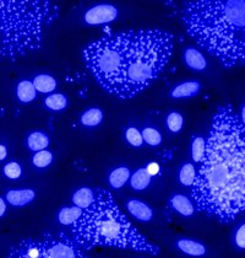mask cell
I'll return each instance as SVG.
<instances>
[{"mask_svg":"<svg viewBox=\"0 0 245 258\" xmlns=\"http://www.w3.org/2000/svg\"><path fill=\"white\" fill-rule=\"evenodd\" d=\"M202 84L200 80L189 79L180 81L169 90L168 96L173 100H184L191 99V97L197 96L201 92Z\"/></svg>","mask_w":245,"mask_h":258,"instance_id":"obj_15","label":"cell"},{"mask_svg":"<svg viewBox=\"0 0 245 258\" xmlns=\"http://www.w3.org/2000/svg\"><path fill=\"white\" fill-rule=\"evenodd\" d=\"M9 156V148L4 143H0V162L5 161Z\"/></svg>","mask_w":245,"mask_h":258,"instance_id":"obj_33","label":"cell"},{"mask_svg":"<svg viewBox=\"0 0 245 258\" xmlns=\"http://www.w3.org/2000/svg\"><path fill=\"white\" fill-rule=\"evenodd\" d=\"M7 258H51V256L43 237H29L14 246Z\"/></svg>","mask_w":245,"mask_h":258,"instance_id":"obj_10","label":"cell"},{"mask_svg":"<svg viewBox=\"0 0 245 258\" xmlns=\"http://www.w3.org/2000/svg\"><path fill=\"white\" fill-rule=\"evenodd\" d=\"M7 212H8V203L5 202L4 197H2V196H0V219L5 217Z\"/></svg>","mask_w":245,"mask_h":258,"instance_id":"obj_34","label":"cell"},{"mask_svg":"<svg viewBox=\"0 0 245 258\" xmlns=\"http://www.w3.org/2000/svg\"><path fill=\"white\" fill-rule=\"evenodd\" d=\"M167 246L184 258H227V249L205 238L174 234L167 237Z\"/></svg>","mask_w":245,"mask_h":258,"instance_id":"obj_6","label":"cell"},{"mask_svg":"<svg viewBox=\"0 0 245 258\" xmlns=\"http://www.w3.org/2000/svg\"><path fill=\"white\" fill-rule=\"evenodd\" d=\"M15 95L16 99L22 105H29L37 99V91L33 86L32 80L30 79H22L19 81L15 88Z\"/></svg>","mask_w":245,"mask_h":258,"instance_id":"obj_25","label":"cell"},{"mask_svg":"<svg viewBox=\"0 0 245 258\" xmlns=\"http://www.w3.org/2000/svg\"><path fill=\"white\" fill-rule=\"evenodd\" d=\"M229 226L225 240L227 253L236 258H245V213L234 219Z\"/></svg>","mask_w":245,"mask_h":258,"instance_id":"obj_9","label":"cell"},{"mask_svg":"<svg viewBox=\"0 0 245 258\" xmlns=\"http://www.w3.org/2000/svg\"><path fill=\"white\" fill-rule=\"evenodd\" d=\"M197 170H199V167L194 165L190 160L182 162L177 170V181L180 184V187L186 189L193 188L197 177Z\"/></svg>","mask_w":245,"mask_h":258,"instance_id":"obj_19","label":"cell"},{"mask_svg":"<svg viewBox=\"0 0 245 258\" xmlns=\"http://www.w3.org/2000/svg\"><path fill=\"white\" fill-rule=\"evenodd\" d=\"M235 113L236 116H238L239 120H240V122L245 125V95L241 97V100L239 101V105H238V108L235 109Z\"/></svg>","mask_w":245,"mask_h":258,"instance_id":"obj_32","label":"cell"},{"mask_svg":"<svg viewBox=\"0 0 245 258\" xmlns=\"http://www.w3.org/2000/svg\"><path fill=\"white\" fill-rule=\"evenodd\" d=\"M121 138L122 142L133 149H141L145 147L141 128H139L135 124H129L122 128Z\"/></svg>","mask_w":245,"mask_h":258,"instance_id":"obj_27","label":"cell"},{"mask_svg":"<svg viewBox=\"0 0 245 258\" xmlns=\"http://www.w3.org/2000/svg\"><path fill=\"white\" fill-rule=\"evenodd\" d=\"M104 120V112L98 106H91L83 109L80 114L79 122L83 128L94 129L102 124Z\"/></svg>","mask_w":245,"mask_h":258,"instance_id":"obj_23","label":"cell"},{"mask_svg":"<svg viewBox=\"0 0 245 258\" xmlns=\"http://www.w3.org/2000/svg\"><path fill=\"white\" fill-rule=\"evenodd\" d=\"M182 21L199 48L219 66L245 67V0L186 2Z\"/></svg>","mask_w":245,"mask_h":258,"instance_id":"obj_3","label":"cell"},{"mask_svg":"<svg viewBox=\"0 0 245 258\" xmlns=\"http://www.w3.org/2000/svg\"><path fill=\"white\" fill-rule=\"evenodd\" d=\"M47 249L51 258H91L87 249H85L79 243L75 242L74 238L65 232L51 234L46 232L42 235Z\"/></svg>","mask_w":245,"mask_h":258,"instance_id":"obj_7","label":"cell"},{"mask_svg":"<svg viewBox=\"0 0 245 258\" xmlns=\"http://www.w3.org/2000/svg\"><path fill=\"white\" fill-rule=\"evenodd\" d=\"M152 181L153 177L150 175L146 166H140L132 172L129 179L130 189L136 193H143L151 187Z\"/></svg>","mask_w":245,"mask_h":258,"instance_id":"obj_20","label":"cell"},{"mask_svg":"<svg viewBox=\"0 0 245 258\" xmlns=\"http://www.w3.org/2000/svg\"><path fill=\"white\" fill-rule=\"evenodd\" d=\"M164 127L169 136H178L185 127V117L182 112L171 109L164 117Z\"/></svg>","mask_w":245,"mask_h":258,"instance_id":"obj_24","label":"cell"},{"mask_svg":"<svg viewBox=\"0 0 245 258\" xmlns=\"http://www.w3.org/2000/svg\"><path fill=\"white\" fill-rule=\"evenodd\" d=\"M3 175H4L5 178L10 179V181H18L24 175V167H22V165L19 161L11 160V161H8L3 166Z\"/></svg>","mask_w":245,"mask_h":258,"instance_id":"obj_31","label":"cell"},{"mask_svg":"<svg viewBox=\"0 0 245 258\" xmlns=\"http://www.w3.org/2000/svg\"><path fill=\"white\" fill-rule=\"evenodd\" d=\"M99 188L81 186L71 193V204L79 207L80 209H88L98 198Z\"/></svg>","mask_w":245,"mask_h":258,"instance_id":"obj_18","label":"cell"},{"mask_svg":"<svg viewBox=\"0 0 245 258\" xmlns=\"http://www.w3.org/2000/svg\"><path fill=\"white\" fill-rule=\"evenodd\" d=\"M207 134L206 133H195L191 136L190 143H189V160L196 165L197 167L201 165L202 160L205 158L206 148H207Z\"/></svg>","mask_w":245,"mask_h":258,"instance_id":"obj_17","label":"cell"},{"mask_svg":"<svg viewBox=\"0 0 245 258\" xmlns=\"http://www.w3.org/2000/svg\"><path fill=\"white\" fill-rule=\"evenodd\" d=\"M70 236L85 249L96 246L158 256L160 246L141 234L119 208L112 193L99 188L98 198L72 225Z\"/></svg>","mask_w":245,"mask_h":258,"instance_id":"obj_4","label":"cell"},{"mask_svg":"<svg viewBox=\"0 0 245 258\" xmlns=\"http://www.w3.org/2000/svg\"><path fill=\"white\" fill-rule=\"evenodd\" d=\"M43 106L51 112H63L69 107V99L61 92H53L44 97Z\"/></svg>","mask_w":245,"mask_h":258,"instance_id":"obj_29","label":"cell"},{"mask_svg":"<svg viewBox=\"0 0 245 258\" xmlns=\"http://www.w3.org/2000/svg\"><path fill=\"white\" fill-rule=\"evenodd\" d=\"M124 207L125 210L130 214V217L141 224L153 223L157 217L156 209L145 199L129 197L125 201Z\"/></svg>","mask_w":245,"mask_h":258,"instance_id":"obj_12","label":"cell"},{"mask_svg":"<svg viewBox=\"0 0 245 258\" xmlns=\"http://www.w3.org/2000/svg\"><path fill=\"white\" fill-rule=\"evenodd\" d=\"M25 145L31 153H37L41 150H47L51 145V137L43 131H31L25 138Z\"/></svg>","mask_w":245,"mask_h":258,"instance_id":"obj_21","label":"cell"},{"mask_svg":"<svg viewBox=\"0 0 245 258\" xmlns=\"http://www.w3.org/2000/svg\"><path fill=\"white\" fill-rule=\"evenodd\" d=\"M189 195L200 213L222 225L245 213V125L230 103L219 106L211 119L205 158Z\"/></svg>","mask_w":245,"mask_h":258,"instance_id":"obj_1","label":"cell"},{"mask_svg":"<svg viewBox=\"0 0 245 258\" xmlns=\"http://www.w3.org/2000/svg\"><path fill=\"white\" fill-rule=\"evenodd\" d=\"M54 162V153L52 150H41L32 154L31 164L36 170H47L52 166Z\"/></svg>","mask_w":245,"mask_h":258,"instance_id":"obj_30","label":"cell"},{"mask_svg":"<svg viewBox=\"0 0 245 258\" xmlns=\"http://www.w3.org/2000/svg\"><path fill=\"white\" fill-rule=\"evenodd\" d=\"M141 133H143L145 145H147V147L158 148L162 145V132L156 127L155 124H152V123H146V124H144L143 127H141Z\"/></svg>","mask_w":245,"mask_h":258,"instance_id":"obj_28","label":"cell"},{"mask_svg":"<svg viewBox=\"0 0 245 258\" xmlns=\"http://www.w3.org/2000/svg\"><path fill=\"white\" fill-rule=\"evenodd\" d=\"M167 206H168V209L172 213L184 219H193L200 213L196 206H195L194 201L191 199L190 195L185 192H180V190L171 193V196L168 197V202H167Z\"/></svg>","mask_w":245,"mask_h":258,"instance_id":"obj_11","label":"cell"},{"mask_svg":"<svg viewBox=\"0 0 245 258\" xmlns=\"http://www.w3.org/2000/svg\"><path fill=\"white\" fill-rule=\"evenodd\" d=\"M120 10L116 5L101 3L85 9L81 14V22L86 26H101L114 22L119 18Z\"/></svg>","mask_w":245,"mask_h":258,"instance_id":"obj_8","label":"cell"},{"mask_svg":"<svg viewBox=\"0 0 245 258\" xmlns=\"http://www.w3.org/2000/svg\"><path fill=\"white\" fill-rule=\"evenodd\" d=\"M132 169L125 164H119L112 167L107 175V183L112 190H120L129 183Z\"/></svg>","mask_w":245,"mask_h":258,"instance_id":"obj_16","label":"cell"},{"mask_svg":"<svg viewBox=\"0 0 245 258\" xmlns=\"http://www.w3.org/2000/svg\"><path fill=\"white\" fill-rule=\"evenodd\" d=\"M182 59L185 67L189 70L195 73H207L210 72V61L204 53V50L199 47L186 46L183 49Z\"/></svg>","mask_w":245,"mask_h":258,"instance_id":"obj_13","label":"cell"},{"mask_svg":"<svg viewBox=\"0 0 245 258\" xmlns=\"http://www.w3.org/2000/svg\"><path fill=\"white\" fill-rule=\"evenodd\" d=\"M174 53V36L160 29L107 33L82 50L92 77L108 94L128 100L162 74Z\"/></svg>","mask_w":245,"mask_h":258,"instance_id":"obj_2","label":"cell"},{"mask_svg":"<svg viewBox=\"0 0 245 258\" xmlns=\"http://www.w3.org/2000/svg\"><path fill=\"white\" fill-rule=\"evenodd\" d=\"M134 258H147V257H144V256H136V257H134Z\"/></svg>","mask_w":245,"mask_h":258,"instance_id":"obj_35","label":"cell"},{"mask_svg":"<svg viewBox=\"0 0 245 258\" xmlns=\"http://www.w3.org/2000/svg\"><path fill=\"white\" fill-rule=\"evenodd\" d=\"M37 198V190L31 187L25 188H11L4 193V199L8 206L13 208H24L30 206Z\"/></svg>","mask_w":245,"mask_h":258,"instance_id":"obj_14","label":"cell"},{"mask_svg":"<svg viewBox=\"0 0 245 258\" xmlns=\"http://www.w3.org/2000/svg\"><path fill=\"white\" fill-rule=\"evenodd\" d=\"M58 16L52 2L0 0V55L14 60L40 49Z\"/></svg>","mask_w":245,"mask_h":258,"instance_id":"obj_5","label":"cell"},{"mask_svg":"<svg viewBox=\"0 0 245 258\" xmlns=\"http://www.w3.org/2000/svg\"><path fill=\"white\" fill-rule=\"evenodd\" d=\"M83 212L85 210L80 209L79 207L74 206V204L63 206L58 209L57 214H55V221L64 228H68V226L72 228V225L81 218Z\"/></svg>","mask_w":245,"mask_h":258,"instance_id":"obj_22","label":"cell"},{"mask_svg":"<svg viewBox=\"0 0 245 258\" xmlns=\"http://www.w3.org/2000/svg\"><path fill=\"white\" fill-rule=\"evenodd\" d=\"M37 94L51 95L58 89V80L51 74H37L32 79Z\"/></svg>","mask_w":245,"mask_h":258,"instance_id":"obj_26","label":"cell"}]
</instances>
